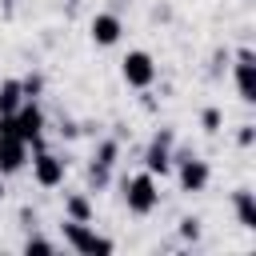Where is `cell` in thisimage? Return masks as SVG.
<instances>
[{
    "label": "cell",
    "mask_w": 256,
    "mask_h": 256,
    "mask_svg": "<svg viewBox=\"0 0 256 256\" xmlns=\"http://www.w3.org/2000/svg\"><path fill=\"white\" fill-rule=\"evenodd\" d=\"M56 176H60V168H56V164H52V160L44 156V160H40V180H44V184H52Z\"/></svg>",
    "instance_id": "cell-4"
},
{
    "label": "cell",
    "mask_w": 256,
    "mask_h": 256,
    "mask_svg": "<svg viewBox=\"0 0 256 256\" xmlns=\"http://www.w3.org/2000/svg\"><path fill=\"white\" fill-rule=\"evenodd\" d=\"M124 76H128L132 84H148V80H152V64H148V56H140V52L128 56V60H124Z\"/></svg>",
    "instance_id": "cell-1"
},
{
    "label": "cell",
    "mask_w": 256,
    "mask_h": 256,
    "mask_svg": "<svg viewBox=\"0 0 256 256\" xmlns=\"http://www.w3.org/2000/svg\"><path fill=\"white\" fill-rule=\"evenodd\" d=\"M184 180H188V184H200V180H204V168H200V164H196V168H188V172H184Z\"/></svg>",
    "instance_id": "cell-6"
},
{
    "label": "cell",
    "mask_w": 256,
    "mask_h": 256,
    "mask_svg": "<svg viewBox=\"0 0 256 256\" xmlns=\"http://www.w3.org/2000/svg\"><path fill=\"white\" fill-rule=\"evenodd\" d=\"M92 28H96V40H100V44H112V40H116V20H112V16H100Z\"/></svg>",
    "instance_id": "cell-2"
},
{
    "label": "cell",
    "mask_w": 256,
    "mask_h": 256,
    "mask_svg": "<svg viewBox=\"0 0 256 256\" xmlns=\"http://www.w3.org/2000/svg\"><path fill=\"white\" fill-rule=\"evenodd\" d=\"M0 160H4V168H16V164H20V144H16V140H8V144H4V152H0Z\"/></svg>",
    "instance_id": "cell-3"
},
{
    "label": "cell",
    "mask_w": 256,
    "mask_h": 256,
    "mask_svg": "<svg viewBox=\"0 0 256 256\" xmlns=\"http://www.w3.org/2000/svg\"><path fill=\"white\" fill-rule=\"evenodd\" d=\"M132 204H136V208H148V204H152V196H148V180H140V184H136V196H132Z\"/></svg>",
    "instance_id": "cell-5"
}]
</instances>
